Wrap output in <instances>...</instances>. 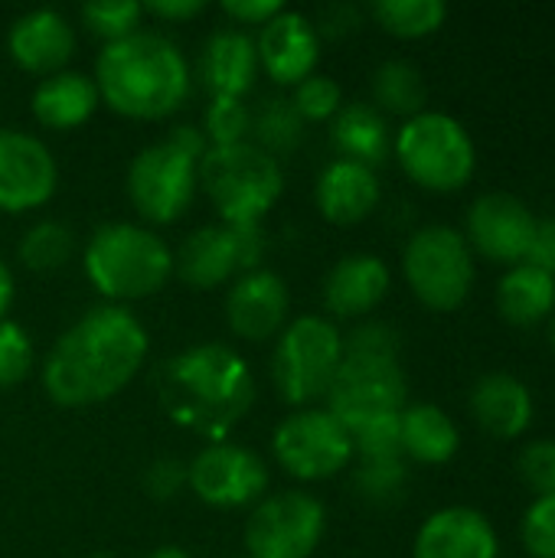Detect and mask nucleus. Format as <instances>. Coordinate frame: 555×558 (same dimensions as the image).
Returning <instances> with one entry per match:
<instances>
[{
  "mask_svg": "<svg viewBox=\"0 0 555 558\" xmlns=\"http://www.w3.org/2000/svg\"><path fill=\"white\" fill-rule=\"evenodd\" d=\"M79 20L101 43H118V39L141 29L144 3H137V0H92L79 10Z\"/></svg>",
  "mask_w": 555,
  "mask_h": 558,
  "instance_id": "nucleus-34",
  "label": "nucleus"
},
{
  "mask_svg": "<svg viewBox=\"0 0 555 558\" xmlns=\"http://www.w3.org/2000/svg\"><path fill=\"white\" fill-rule=\"evenodd\" d=\"M330 144L337 157L379 167L393 154V131L386 114L370 101H343L330 121Z\"/></svg>",
  "mask_w": 555,
  "mask_h": 558,
  "instance_id": "nucleus-27",
  "label": "nucleus"
},
{
  "mask_svg": "<svg viewBox=\"0 0 555 558\" xmlns=\"http://www.w3.org/2000/svg\"><path fill=\"white\" fill-rule=\"evenodd\" d=\"M399 445L406 461L438 468L461 451V428L442 405L412 402L399 415Z\"/></svg>",
  "mask_w": 555,
  "mask_h": 558,
  "instance_id": "nucleus-26",
  "label": "nucleus"
},
{
  "mask_svg": "<svg viewBox=\"0 0 555 558\" xmlns=\"http://www.w3.org/2000/svg\"><path fill=\"white\" fill-rule=\"evenodd\" d=\"M412 558H500V536L478 507H442L419 526Z\"/></svg>",
  "mask_w": 555,
  "mask_h": 558,
  "instance_id": "nucleus-19",
  "label": "nucleus"
},
{
  "mask_svg": "<svg viewBox=\"0 0 555 558\" xmlns=\"http://www.w3.org/2000/svg\"><path fill=\"white\" fill-rule=\"evenodd\" d=\"M200 190V160L167 137L137 150L128 167V199L150 226H173L186 216Z\"/></svg>",
  "mask_w": 555,
  "mask_h": 558,
  "instance_id": "nucleus-10",
  "label": "nucleus"
},
{
  "mask_svg": "<svg viewBox=\"0 0 555 558\" xmlns=\"http://www.w3.org/2000/svg\"><path fill=\"white\" fill-rule=\"evenodd\" d=\"M98 105H101V95H98L95 78L75 69H62V72L39 78L29 98L33 118L49 131L82 128L98 111Z\"/></svg>",
  "mask_w": 555,
  "mask_h": 558,
  "instance_id": "nucleus-25",
  "label": "nucleus"
},
{
  "mask_svg": "<svg viewBox=\"0 0 555 558\" xmlns=\"http://www.w3.org/2000/svg\"><path fill=\"white\" fill-rule=\"evenodd\" d=\"M10 59L29 75L62 72L75 52V26L52 7H36L20 13L7 29Z\"/></svg>",
  "mask_w": 555,
  "mask_h": 558,
  "instance_id": "nucleus-20",
  "label": "nucleus"
},
{
  "mask_svg": "<svg viewBox=\"0 0 555 558\" xmlns=\"http://www.w3.org/2000/svg\"><path fill=\"white\" fill-rule=\"evenodd\" d=\"M265 248L268 239L262 226H200L173 252V275L193 291H213L262 268Z\"/></svg>",
  "mask_w": 555,
  "mask_h": 558,
  "instance_id": "nucleus-9",
  "label": "nucleus"
},
{
  "mask_svg": "<svg viewBox=\"0 0 555 558\" xmlns=\"http://www.w3.org/2000/svg\"><path fill=\"white\" fill-rule=\"evenodd\" d=\"M393 288L389 265L373 252L343 255L324 278V307L337 320H360L373 314Z\"/></svg>",
  "mask_w": 555,
  "mask_h": 558,
  "instance_id": "nucleus-22",
  "label": "nucleus"
},
{
  "mask_svg": "<svg viewBox=\"0 0 555 558\" xmlns=\"http://www.w3.org/2000/svg\"><path fill=\"white\" fill-rule=\"evenodd\" d=\"M203 134L209 147L242 144L252 134V108L245 98H209L203 114Z\"/></svg>",
  "mask_w": 555,
  "mask_h": 558,
  "instance_id": "nucleus-35",
  "label": "nucleus"
},
{
  "mask_svg": "<svg viewBox=\"0 0 555 558\" xmlns=\"http://www.w3.org/2000/svg\"><path fill=\"white\" fill-rule=\"evenodd\" d=\"M33 369V343H29V333L3 317L0 320V389H10V386H20Z\"/></svg>",
  "mask_w": 555,
  "mask_h": 558,
  "instance_id": "nucleus-38",
  "label": "nucleus"
},
{
  "mask_svg": "<svg viewBox=\"0 0 555 558\" xmlns=\"http://www.w3.org/2000/svg\"><path fill=\"white\" fill-rule=\"evenodd\" d=\"M327 533V507L307 490L262 497L245 520L249 558H311Z\"/></svg>",
  "mask_w": 555,
  "mask_h": 558,
  "instance_id": "nucleus-12",
  "label": "nucleus"
},
{
  "mask_svg": "<svg viewBox=\"0 0 555 558\" xmlns=\"http://www.w3.org/2000/svg\"><path fill=\"white\" fill-rule=\"evenodd\" d=\"M393 154L402 173L432 193H455L468 186L478 170V144L468 124L435 108L399 124L393 134Z\"/></svg>",
  "mask_w": 555,
  "mask_h": 558,
  "instance_id": "nucleus-6",
  "label": "nucleus"
},
{
  "mask_svg": "<svg viewBox=\"0 0 555 558\" xmlns=\"http://www.w3.org/2000/svg\"><path fill=\"white\" fill-rule=\"evenodd\" d=\"M82 268L108 304L144 301L173 278V248L150 226L105 222L85 242Z\"/></svg>",
  "mask_w": 555,
  "mask_h": 558,
  "instance_id": "nucleus-4",
  "label": "nucleus"
},
{
  "mask_svg": "<svg viewBox=\"0 0 555 558\" xmlns=\"http://www.w3.org/2000/svg\"><path fill=\"white\" fill-rule=\"evenodd\" d=\"M150 333L124 304L85 311L46 353L43 389L62 409L114 399L147 363Z\"/></svg>",
  "mask_w": 555,
  "mask_h": 558,
  "instance_id": "nucleus-1",
  "label": "nucleus"
},
{
  "mask_svg": "<svg viewBox=\"0 0 555 558\" xmlns=\"http://www.w3.org/2000/svg\"><path fill=\"white\" fill-rule=\"evenodd\" d=\"M468 409H471L478 428L497 441L523 438L536 418L533 389L520 376L504 373V369H494V373H484L474 379Z\"/></svg>",
  "mask_w": 555,
  "mask_h": 558,
  "instance_id": "nucleus-21",
  "label": "nucleus"
},
{
  "mask_svg": "<svg viewBox=\"0 0 555 558\" xmlns=\"http://www.w3.org/2000/svg\"><path fill=\"white\" fill-rule=\"evenodd\" d=\"M517 471H520L523 484H527L536 497H553L555 438H533L530 445H523V451H520V458H517Z\"/></svg>",
  "mask_w": 555,
  "mask_h": 558,
  "instance_id": "nucleus-40",
  "label": "nucleus"
},
{
  "mask_svg": "<svg viewBox=\"0 0 555 558\" xmlns=\"http://www.w3.org/2000/svg\"><path fill=\"white\" fill-rule=\"evenodd\" d=\"M409 487V464L406 458H357L353 490L370 507H393L402 500Z\"/></svg>",
  "mask_w": 555,
  "mask_h": 558,
  "instance_id": "nucleus-33",
  "label": "nucleus"
},
{
  "mask_svg": "<svg viewBox=\"0 0 555 558\" xmlns=\"http://www.w3.org/2000/svg\"><path fill=\"white\" fill-rule=\"evenodd\" d=\"M494 298L507 324L536 327L555 314V278L530 262H520L500 275Z\"/></svg>",
  "mask_w": 555,
  "mask_h": 558,
  "instance_id": "nucleus-28",
  "label": "nucleus"
},
{
  "mask_svg": "<svg viewBox=\"0 0 555 558\" xmlns=\"http://www.w3.org/2000/svg\"><path fill=\"white\" fill-rule=\"evenodd\" d=\"M520 543L530 558H555V494L533 497L520 520Z\"/></svg>",
  "mask_w": 555,
  "mask_h": 558,
  "instance_id": "nucleus-39",
  "label": "nucleus"
},
{
  "mask_svg": "<svg viewBox=\"0 0 555 558\" xmlns=\"http://www.w3.org/2000/svg\"><path fill=\"white\" fill-rule=\"evenodd\" d=\"M536 213L514 193H481L464 216V239L474 255L494 265H520L530 255L536 235Z\"/></svg>",
  "mask_w": 555,
  "mask_h": 558,
  "instance_id": "nucleus-15",
  "label": "nucleus"
},
{
  "mask_svg": "<svg viewBox=\"0 0 555 558\" xmlns=\"http://www.w3.org/2000/svg\"><path fill=\"white\" fill-rule=\"evenodd\" d=\"M546 340H550V347H553V353H555V314L550 317V327H546Z\"/></svg>",
  "mask_w": 555,
  "mask_h": 558,
  "instance_id": "nucleus-48",
  "label": "nucleus"
},
{
  "mask_svg": "<svg viewBox=\"0 0 555 558\" xmlns=\"http://www.w3.org/2000/svg\"><path fill=\"white\" fill-rule=\"evenodd\" d=\"M206 10L203 0H147L144 16H157L160 23H186Z\"/></svg>",
  "mask_w": 555,
  "mask_h": 558,
  "instance_id": "nucleus-45",
  "label": "nucleus"
},
{
  "mask_svg": "<svg viewBox=\"0 0 555 558\" xmlns=\"http://www.w3.org/2000/svg\"><path fill=\"white\" fill-rule=\"evenodd\" d=\"M399 350H402L399 330L383 320H360L343 337V356H357V360H399Z\"/></svg>",
  "mask_w": 555,
  "mask_h": 558,
  "instance_id": "nucleus-37",
  "label": "nucleus"
},
{
  "mask_svg": "<svg viewBox=\"0 0 555 558\" xmlns=\"http://www.w3.org/2000/svg\"><path fill=\"white\" fill-rule=\"evenodd\" d=\"M92 78L101 105L134 121L170 118L190 95L186 56L170 36L144 26L118 43H105Z\"/></svg>",
  "mask_w": 555,
  "mask_h": 558,
  "instance_id": "nucleus-3",
  "label": "nucleus"
},
{
  "mask_svg": "<svg viewBox=\"0 0 555 558\" xmlns=\"http://www.w3.org/2000/svg\"><path fill=\"white\" fill-rule=\"evenodd\" d=\"M147 558H190V553L180 549V546H160V549H154Z\"/></svg>",
  "mask_w": 555,
  "mask_h": 558,
  "instance_id": "nucleus-47",
  "label": "nucleus"
},
{
  "mask_svg": "<svg viewBox=\"0 0 555 558\" xmlns=\"http://www.w3.org/2000/svg\"><path fill=\"white\" fill-rule=\"evenodd\" d=\"M75 255V232L59 222V219H39L33 222L16 245V258L29 268V271H59L72 262Z\"/></svg>",
  "mask_w": 555,
  "mask_h": 558,
  "instance_id": "nucleus-32",
  "label": "nucleus"
},
{
  "mask_svg": "<svg viewBox=\"0 0 555 558\" xmlns=\"http://www.w3.org/2000/svg\"><path fill=\"white\" fill-rule=\"evenodd\" d=\"M324 402V409L353 435L373 422L402 415L409 405V383L399 360L343 356Z\"/></svg>",
  "mask_w": 555,
  "mask_h": 558,
  "instance_id": "nucleus-11",
  "label": "nucleus"
},
{
  "mask_svg": "<svg viewBox=\"0 0 555 558\" xmlns=\"http://www.w3.org/2000/svg\"><path fill=\"white\" fill-rule=\"evenodd\" d=\"M527 262L555 278V216H546V219L536 222V235H533Z\"/></svg>",
  "mask_w": 555,
  "mask_h": 558,
  "instance_id": "nucleus-44",
  "label": "nucleus"
},
{
  "mask_svg": "<svg viewBox=\"0 0 555 558\" xmlns=\"http://www.w3.org/2000/svg\"><path fill=\"white\" fill-rule=\"evenodd\" d=\"M383 199L379 173L366 163L334 157L314 183V203L334 226H357L376 213Z\"/></svg>",
  "mask_w": 555,
  "mask_h": 558,
  "instance_id": "nucleus-23",
  "label": "nucleus"
},
{
  "mask_svg": "<svg viewBox=\"0 0 555 558\" xmlns=\"http://www.w3.org/2000/svg\"><path fill=\"white\" fill-rule=\"evenodd\" d=\"M183 487H186V461L170 458V454L150 461V468L144 474V490H147L150 500L170 504V500H177L183 494Z\"/></svg>",
  "mask_w": 555,
  "mask_h": 558,
  "instance_id": "nucleus-41",
  "label": "nucleus"
},
{
  "mask_svg": "<svg viewBox=\"0 0 555 558\" xmlns=\"http://www.w3.org/2000/svg\"><path fill=\"white\" fill-rule=\"evenodd\" d=\"M164 415L213 441H226L255 405L258 386L249 360L229 343H196L167 356L154 376Z\"/></svg>",
  "mask_w": 555,
  "mask_h": 558,
  "instance_id": "nucleus-2",
  "label": "nucleus"
},
{
  "mask_svg": "<svg viewBox=\"0 0 555 558\" xmlns=\"http://www.w3.org/2000/svg\"><path fill=\"white\" fill-rule=\"evenodd\" d=\"M255 52H258V65L265 69V75L275 85L294 88L298 82H304L307 75L317 72L321 36H317V29H314L307 13L285 7L278 16H272L258 29Z\"/></svg>",
  "mask_w": 555,
  "mask_h": 558,
  "instance_id": "nucleus-18",
  "label": "nucleus"
},
{
  "mask_svg": "<svg viewBox=\"0 0 555 558\" xmlns=\"http://www.w3.org/2000/svg\"><path fill=\"white\" fill-rule=\"evenodd\" d=\"M304 128L307 124H304V118L298 114V108L291 105L288 95H265L252 108V134H249V141L281 163L285 157H291L304 144Z\"/></svg>",
  "mask_w": 555,
  "mask_h": 558,
  "instance_id": "nucleus-30",
  "label": "nucleus"
},
{
  "mask_svg": "<svg viewBox=\"0 0 555 558\" xmlns=\"http://www.w3.org/2000/svg\"><path fill=\"white\" fill-rule=\"evenodd\" d=\"M370 16L399 39H422L445 26L448 3L445 0H376L370 3Z\"/></svg>",
  "mask_w": 555,
  "mask_h": 558,
  "instance_id": "nucleus-31",
  "label": "nucleus"
},
{
  "mask_svg": "<svg viewBox=\"0 0 555 558\" xmlns=\"http://www.w3.org/2000/svg\"><path fill=\"white\" fill-rule=\"evenodd\" d=\"M200 190L229 226H262L285 193V170L252 141L209 147L200 160Z\"/></svg>",
  "mask_w": 555,
  "mask_h": 558,
  "instance_id": "nucleus-5",
  "label": "nucleus"
},
{
  "mask_svg": "<svg viewBox=\"0 0 555 558\" xmlns=\"http://www.w3.org/2000/svg\"><path fill=\"white\" fill-rule=\"evenodd\" d=\"M370 92H373L370 105H376L383 114H399V118H412V114L425 111V101H429L425 75L409 59H386V62H379L373 69Z\"/></svg>",
  "mask_w": 555,
  "mask_h": 558,
  "instance_id": "nucleus-29",
  "label": "nucleus"
},
{
  "mask_svg": "<svg viewBox=\"0 0 555 558\" xmlns=\"http://www.w3.org/2000/svg\"><path fill=\"white\" fill-rule=\"evenodd\" d=\"M258 72L255 39L245 29L226 26L206 36L200 52V78L213 98H245L255 88Z\"/></svg>",
  "mask_w": 555,
  "mask_h": 558,
  "instance_id": "nucleus-24",
  "label": "nucleus"
},
{
  "mask_svg": "<svg viewBox=\"0 0 555 558\" xmlns=\"http://www.w3.org/2000/svg\"><path fill=\"white\" fill-rule=\"evenodd\" d=\"M85 558H114L111 553H92V556H85Z\"/></svg>",
  "mask_w": 555,
  "mask_h": 558,
  "instance_id": "nucleus-49",
  "label": "nucleus"
},
{
  "mask_svg": "<svg viewBox=\"0 0 555 558\" xmlns=\"http://www.w3.org/2000/svg\"><path fill=\"white\" fill-rule=\"evenodd\" d=\"M402 278L429 311H458L478 281V262L464 232L445 222L415 229L402 248Z\"/></svg>",
  "mask_w": 555,
  "mask_h": 558,
  "instance_id": "nucleus-7",
  "label": "nucleus"
},
{
  "mask_svg": "<svg viewBox=\"0 0 555 558\" xmlns=\"http://www.w3.org/2000/svg\"><path fill=\"white\" fill-rule=\"evenodd\" d=\"M343 363V333L330 317L304 314L288 320L278 333L275 356H272V379L281 402L294 409L317 405L337 369Z\"/></svg>",
  "mask_w": 555,
  "mask_h": 558,
  "instance_id": "nucleus-8",
  "label": "nucleus"
},
{
  "mask_svg": "<svg viewBox=\"0 0 555 558\" xmlns=\"http://www.w3.org/2000/svg\"><path fill=\"white\" fill-rule=\"evenodd\" d=\"M275 461L285 474L298 481H330L353 464V438L350 432L324 409H298L272 435Z\"/></svg>",
  "mask_w": 555,
  "mask_h": 558,
  "instance_id": "nucleus-13",
  "label": "nucleus"
},
{
  "mask_svg": "<svg viewBox=\"0 0 555 558\" xmlns=\"http://www.w3.org/2000/svg\"><path fill=\"white\" fill-rule=\"evenodd\" d=\"M13 298H16V281H13V271H10V265L0 258V320L7 317V311H10V304H13Z\"/></svg>",
  "mask_w": 555,
  "mask_h": 558,
  "instance_id": "nucleus-46",
  "label": "nucleus"
},
{
  "mask_svg": "<svg viewBox=\"0 0 555 558\" xmlns=\"http://www.w3.org/2000/svg\"><path fill=\"white\" fill-rule=\"evenodd\" d=\"M186 487L216 510L255 507L268 490V468L252 448L213 441L186 464Z\"/></svg>",
  "mask_w": 555,
  "mask_h": 558,
  "instance_id": "nucleus-14",
  "label": "nucleus"
},
{
  "mask_svg": "<svg viewBox=\"0 0 555 558\" xmlns=\"http://www.w3.org/2000/svg\"><path fill=\"white\" fill-rule=\"evenodd\" d=\"M59 167L52 150L20 128H0V209L29 213L56 196Z\"/></svg>",
  "mask_w": 555,
  "mask_h": 558,
  "instance_id": "nucleus-16",
  "label": "nucleus"
},
{
  "mask_svg": "<svg viewBox=\"0 0 555 558\" xmlns=\"http://www.w3.org/2000/svg\"><path fill=\"white\" fill-rule=\"evenodd\" d=\"M281 10H285L281 0H226L222 3V13L232 20V26H255V29H262Z\"/></svg>",
  "mask_w": 555,
  "mask_h": 558,
  "instance_id": "nucleus-43",
  "label": "nucleus"
},
{
  "mask_svg": "<svg viewBox=\"0 0 555 558\" xmlns=\"http://www.w3.org/2000/svg\"><path fill=\"white\" fill-rule=\"evenodd\" d=\"M291 105L298 108V114L307 121H334V114L343 108V88L337 85V78L314 72L304 82H298L291 88Z\"/></svg>",
  "mask_w": 555,
  "mask_h": 558,
  "instance_id": "nucleus-36",
  "label": "nucleus"
},
{
  "mask_svg": "<svg viewBox=\"0 0 555 558\" xmlns=\"http://www.w3.org/2000/svg\"><path fill=\"white\" fill-rule=\"evenodd\" d=\"M245 558H249V556H245Z\"/></svg>",
  "mask_w": 555,
  "mask_h": 558,
  "instance_id": "nucleus-50",
  "label": "nucleus"
},
{
  "mask_svg": "<svg viewBox=\"0 0 555 558\" xmlns=\"http://www.w3.org/2000/svg\"><path fill=\"white\" fill-rule=\"evenodd\" d=\"M291 291L272 268H252L229 284L226 324L245 343H265L288 327Z\"/></svg>",
  "mask_w": 555,
  "mask_h": 558,
  "instance_id": "nucleus-17",
  "label": "nucleus"
},
{
  "mask_svg": "<svg viewBox=\"0 0 555 558\" xmlns=\"http://www.w3.org/2000/svg\"><path fill=\"white\" fill-rule=\"evenodd\" d=\"M363 16H366V13H363L357 3L337 0V3L321 7L317 16H311V23H314V29H317L321 39H343V36H350V33L360 29Z\"/></svg>",
  "mask_w": 555,
  "mask_h": 558,
  "instance_id": "nucleus-42",
  "label": "nucleus"
}]
</instances>
